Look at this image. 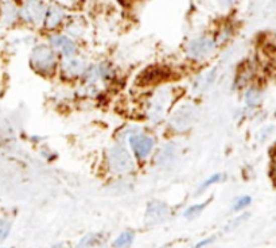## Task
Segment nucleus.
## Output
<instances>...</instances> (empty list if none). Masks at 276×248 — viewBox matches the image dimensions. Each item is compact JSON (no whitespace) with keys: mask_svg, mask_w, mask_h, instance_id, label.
I'll return each instance as SVG.
<instances>
[{"mask_svg":"<svg viewBox=\"0 0 276 248\" xmlns=\"http://www.w3.org/2000/svg\"><path fill=\"white\" fill-rule=\"evenodd\" d=\"M31 62H33L34 67L38 69L39 72L49 73L55 66V55L49 46L39 45L33 50Z\"/></svg>","mask_w":276,"mask_h":248,"instance_id":"nucleus-1","label":"nucleus"},{"mask_svg":"<svg viewBox=\"0 0 276 248\" xmlns=\"http://www.w3.org/2000/svg\"><path fill=\"white\" fill-rule=\"evenodd\" d=\"M109 163L115 172H127L132 166L130 154L122 146H115L109 151Z\"/></svg>","mask_w":276,"mask_h":248,"instance_id":"nucleus-2","label":"nucleus"},{"mask_svg":"<svg viewBox=\"0 0 276 248\" xmlns=\"http://www.w3.org/2000/svg\"><path fill=\"white\" fill-rule=\"evenodd\" d=\"M214 41L210 38H198L189 45L188 54L193 58H204L214 50Z\"/></svg>","mask_w":276,"mask_h":248,"instance_id":"nucleus-3","label":"nucleus"},{"mask_svg":"<svg viewBox=\"0 0 276 248\" xmlns=\"http://www.w3.org/2000/svg\"><path fill=\"white\" fill-rule=\"evenodd\" d=\"M130 143L134 152L139 158H146L151 152L152 147H154V140H152V138L143 134L131 136Z\"/></svg>","mask_w":276,"mask_h":248,"instance_id":"nucleus-4","label":"nucleus"},{"mask_svg":"<svg viewBox=\"0 0 276 248\" xmlns=\"http://www.w3.org/2000/svg\"><path fill=\"white\" fill-rule=\"evenodd\" d=\"M168 215L167 206L162 204L159 201H152L148 204L147 206L146 217L147 221H151V223H159L162 220H164Z\"/></svg>","mask_w":276,"mask_h":248,"instance_id":"nucleus-5","label":"nucleus"},{"mask_svg":"<svg viewBox=\"0 0 276 248\" xmlns=\"http://www.w3.org/2000/svg\"><path fill=\"white\" fill-rule=\"evenodd\" d=\"M193 120H194V108L190 107V105L180 107L179 110L176 111L175 114H174V116H172V123H174L178 128H185V127H188Z\"/></svg>","mask_w":276,"mask_h":248,"instance_id":"nucleus-6","label":"nucleus"},{"mask_svg":"<svg viewBox=\"0 0 276 248\" xmlns=\"http://www.w3.org/2000/svg\"><path fill=\"white\" fill-rule=\"evenodd\" d=\"M168 76V70L166 67H158L152 66L148 67L147 70L143 72V74L140 76V81L143 84H151V82H156V81H160L162 78Z\"/></svg>","mask_w":276,"mask_h":248,"instance_id":"nucleus-7","label":"nucleus"},{"mask_svg":"<svg viewBox=\"0 0 276 248\" xmlns=\"http://www.w3.org/2000/svg\"><path fill=\"white\" fill-rule=\"evenodd\" d=\"M22 14H23L26 21L35 23V22H39L43 18L45 9H43V6L41 3H27Z\"/></svg>","mask_w":276,"mask_h":248,"instance_id":"nucleus-8","label":"nucleus"},{"mask_svg":"<svg viewBox=\"0 0 276 248\" xmlns=\"http://www.w3.org/2000/svg\"><path fill=\"white\" fill-rule=\"evenodd\" d=\"M53 46H55L57 49L62 51L63 54L71 58V55L75 54V45L73 43V41L67 38V37H63V35H57V37H53L50 39Z\"/></svg>","mask_w":276,"mask_h":248,"instance_id":"nucleus-9","label":"nucleus"},{"mask_svg":"<svg viewBox=\"0 0 276 248\" xmlns=\"http://www.w3.org/2000/svg\"><path fill=\"white\" fill-rule=\"evenodd\" d=\"M63 18V11L57 6H53L46 11V18H45V23H46V27L49 29H54L61 23Z\"/></svg>","mask_w":276,"mask_h":248,"instance_id":"nucleus-10","label":"nucleus"},{"mask_svg":"<svg viewBox=\"0 0 276 248\" xmlns=\"http://www.w3.org/2000/svg\"><path fill=\"white\" fill-rule=\"evenodd\" d=\"M82 63L81 61L75 58L66 59V62H63V72H66L69 76H75V74H80L82 72Z\"/></svg>","mask_w":276,"mask_h":248,"instance_id":"nucleus-11","label":"nucleus"},{"mask_svg":"<svg viewBox=\"0 0 276 248\" xmlns=\"http://www.w3.org/2000/svg\"><path fill=\"white\" fill-rule=\"evenodd\" d=\"M134 241V232L126 231L123 232L122 235L119 236L115 241H113V245L116 248H126L128 245H131Z\"/></svg>","mask_w":276,"mask_h":248,"instance_id":"nucleus-12","label":"nucleus"},{"mask_svg":"<svg viewBox=\"0 0 276 248\" xmlns=\"http://www.w3.org/2000/svg\"><path fill=\"white\" fill-rule=\"evenodd\" d=\"M208 202H204V204H200V205L190 206L189 209L185 210V216H186V217H196V216L200 215V213L202 212V209H204V208L208 205Z\"/></svg>","mask_w":276,"mask_h":248,"instance_id":"nucleus-13","label":"nucleus"},{"mask_svg":"<svg viewBox=\"0 0 276 248\" xmlns=\"http://www.w3.org/2000/svg\"><path fill=\"white\" fill-rule=\"evenodd\" d=\"M97 241H99V236H97V235H88V236H85L84 239L81 240L80 247L81 248H88V247H90V245H93V244H96Z\"/></svg>","mask_w":276,"mask_h":248,"instance_id":"nucleus-14","label":"nucleus"},{"mask_svg":"<svg viewBox=\"0 0 276 248\" xmlns=\"http://www.w3.org/2000/svg\"><path fill=\"white\" fill-rule=\"evenodd\" d=\"M259 97L260 95L256 89L253 88L249 89V91L247 92V103L249 105H256L257 103H259Z\"/></svg>","mask_w":276,"mask_h":248,"instance_id":"nucleus-15","label":"nucleus"},{"mask_svg":"<svg viewBox=\"0 0 276 248\" xmlns=\"http://www.w3.org/2000/svg\"><path fill=\"white\" fill-rule=\"evenodd\" d=\"M220 180H221V174H214V176L210 177L208 181H205L201 186H200V190H204V189H206V188H209L210 185H213V184L218 182Z\"/></svg>","mask_w":276,"mask_h":248,"instance_id":"nucleus-16","label":"nucleus"},{"mask_svg":"<svg viewBox=\"0 0 276 248\" xmlns=\"http://www.w3.org/2000/svg\"><path fill=\"white\" fill-rule=\"evenodd\" d=\"M251 204V197H248V196H245V197H241L239 200V201L236 202V205H234L233 209L234 210H240V209H244L245 206H248Z\"/></svg>","mask_w":276,"mask_h":248,"instance_id":"nucleus-17","label":"nucleus"},{"mask_svg":"<svg viewBox=\"0 0 276 248\" xmlns=\"http://www.w3.org/2000/svg\"><path fill=\"white\" fill-rule=\"evenodd\" d=\"M10 227H11V225H10L9 223H6L5 220L2 221V224H0V232H2V233H0V237H2V240H5L6 237H7V235H9L10 232Z\"/></svg>","mask_w":276,"mask_h":248,"instance_id":"nucleus-18","label":"nucleus"},{"mask_svg":"<svg viewBox=\"0 0 276 248\" xmlns=\"http://www.w3.org/2000/svg\"><path fill=\"white\" fill-rule=\"evenodd\" d=\"M213 240H214V237H209V239L202 240V241H200V243L197 244L196 248H202V247H205V245H208V244L213 243Z\"/></svg>","mask_w":276,"mask_h":248,"instance_id":"nucleus-19","label":"nucleus"},{"mask_svg":"<svg viewBox=\"0 0 276 248\" xmlns=\"http://www.w3.org/2000/svg\"><path fill=\"white\" fill-rule=\"evenodd\" d=\"M54 248H65V245H62V244H58V245H55Z\"/></svg>","mask_w":276,"mask_h":248,"instance_id":"nucleus-20","label":"nucleus"},{"mask_svg":"<svg viewBox=\"0 0 276 248\" xmlns=\"http://www.w3.org/2000/svg\"><path fill=\"white\" fill-rule=\"evenodd\" d=\"M275 176H276V163H275Z\"/></svg>","mask_w":276,"mask_h":248,"instance_id":"nucleus-21","label":"nucleus"}]
</instances>
